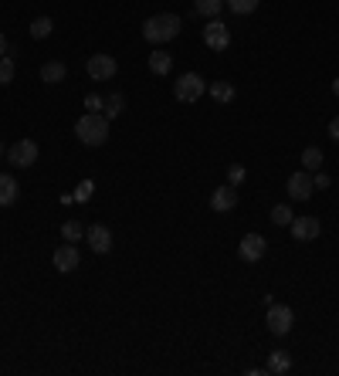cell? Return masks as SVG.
<instances>
[{"label": "cell", "instance_id": "cell-1", "mask_svg": "<svg viewBox=\"0 0 339 376\" xmlns=\"http://www.w3.org/2000/svg\"><path fill=\"white\" fill-rule=\"evenodd\" d=\"M180 17L176 14H153V17H146L143 21V38L150 41V45H163V41H173L176 34H180Z\"/></svg>", "mask_w": 339, "mask_h": 376}, {"label": "cell", "instance_id": "cell-2", "mask_svg": "<svg viewBox=\"0 0 339 376\" xmlns=\"http://www.w3.org/2000/svg\"><path fill=\"white\" fill-rule=\"evenodd\" d=\"M75 136H78V143H85V146H102V143L109 139V119L99 115V112H85V115L75 122Z\"/></svg>", "mask_w": 339, "mask_h": 376}, {"label": "cell", "instance_id": "cell-3", "mask_svg": "<svg viewBox=\"0 0 339 376\" xmlns=\"http://www.w3.org/2000/svg\"><path fill=\"white\" fill-rule=\"evenodd\" d=\"M204 92H207V85H204V78L194 75V71H187V75H180V78L173 82V95H176V102H197Z\"/></svg>", "mask_w": 339, "mask_h": 376}, {"label": "cell", "instance_id": "cell-4", "mask_svg": "<svg viewBox=\"0 0 339 376\" xmlns=\"http://www.w3.org/2000/svg\"><path fill=\"white\" fill-rule=\"evenodd\" d=\"M7 160L14 163V166H34L38 163V143L34 139H17L14 146H7Z\"/></svg>", "mask_w": 339, "mask_h": 376}, {"label": "cell", "instance_id": "cell-5", "mask_svg": "<svg viewBox=\"0 0 339 376\" xmlns=\"http://www.w3.org/2000/svg\"><path fill=\"white\" fill-rule=\"evenodd\" d=\"M85 71L92 82H109V78H115V58L113 54H92Z\"/></svg>", "mask_w": 339, "mask_h": 376}, {"label": "cell", "instance_id": "cell-6", "mask_svg": "<svg viewBox=\"0 0 339 376\" xmlns=\"http://www.w3.org/2000/svg\"><path fill=\"white\" fill-rule=\"evenodd\" d=\"M285 190H288V197L292 200H309L312 197V176H309V169H299V173H292L288 176V183H285Z\"/></svg>", "mask_w": 339, "mask_h": 376}, {"label": "cell", "instance_id": "cell-7", "mask_svg": "<svg viewBox=\"0 0 339 376\" xmlns=\"http://www.w3.org/2000/svg\"><path fill=\"white\" fill-rule=\"evenodd\" d=\"M265 251H268V241H265L261 234H248V237H241V244H237L241 261H261Z\"/></svg>", "mask_w": 339, "mask_h": 376}, {"label": "cell", "instance_id": "cell-8", "mask_svg": "<svg viewBox=\"0 0 339 376\" xmlns=\"http://www.w3.org/2000/svg\"><path fill=\"white\" fill-rule=\"evenodd\" d=\"M292 322H295V312L288 309V305H268V329L275 332V336H285V332H292Z\"/></svg>", "mask_w": 339, "mask_h": 376}, {"label": "cell", "instance_id": "cell-9", "mask_svg": "<svg viewBox=\"0 0 339 376\" xmlns=\"http://www.w3.org/2000/svg\"><path fill=\"white\" fill-rule=\"evenodd\" d=\"M85 241H89V248H92L95 255H109V248H113V231H109L106 224H92V227L85 231Z\"/></svg>", "mask_w": 339, "mask_h": 376}, {"label": "cell", "instance_id": "cell-10", "mask_svg": "<svg viewBox=\"0 0 339 376\" xmlns=\"http://www.w3.org/2000/svg\"><path fill=\"white\" fill-rule=\"evenodd\" d=\"M204 45H207L211 51H224L227 45H231V31H227V24L211 21V24L204 27Z\"/></svg>", "mask_w": 339, "mask_h": 376}, {"label": "cell", "instance_id": "cell-11", "mask_svg": "<svg viewBox=\"0 0 339 376\" xmlns=\"http://www.w3.org/2000/svg\"><path fill=\"white\" fill-rule=\"evenodd\" d=\"M288 227H292V237H295V241H316L319 231H323L319 217H295Z\"/></svg>", "mask_w": 339, "mask_h": 376}, {"label": "cell", "instance_id": "cell-12", "mask_svg": "<svg viewBox=\"0 0 339 376\" xmlns=\"http://www.w3.org/2000/svg\"><path fill=\"white\" fill-rule=\"evenodd\" d=\"M51 261H55V268L61 271V274H68V271L78 268L82 255H78V248H75V244H68V241H65V244L55 251V258H51Z\"/></svg>", "mask_w": 339, "mask_h": 376}, {"label": "cell", "instance_id": "cell-13", "mask_svg": "<svg viewBox=\"0 0 339 376\" xmlns=\"http://www.w3.org/2000/svg\"><path fill=\"white\" fill-rule=\"evenodd\" d=\"M211 207L218 211V214H227V211H234L237 207V187H218L214 193H211Z\"/></svg>", "mask_w": 339, "mask_h": 376}, {"label": "cell", "instance_id": "cell-14", "mask_svg": "<svg viewBox=\"0 0 339 376\" xmlns=\"http://www.w3.org/2000/svg\"><path fill=\"white\" fill-rule=\"evenodd\" d=\"M17 193H21L17 180L7 176V173H0V207H10V204L17 200Z\"/></svg>", "mask_w": 339, "mask_h": 376}, {"label": "cell", "instance_id": "cell-15", "mask_svg": "<svg viewBox=\"0 0 339 376\" xmlns=\"http://www.w3.org/2000/svg\"><path fill=\"white\" fill-rule=\"evenodd\" d=\"M65 75H68V68H65L61 61H45V64H41V82H45V85L65 82Z\"/></svg>", "mask_w": 339, "mask_h": 376}, {"label": "cell", "instance_id": "cell-16", "mask_svg": "<svg viewBox=\"0 0 339 376\" xmlns=\"http://www.w3.org/2000/svg\"><path fill=\"white\" fill-rule=\"evenodd\" d=\"M292 370V356L285 353V349H275L272 356H268V366H265V373H275V376H282Z\"/></svg>", "mask_w": 339, "mask_h": 376}, {"label": "cell", "instance_id": "cell-17", "mask_svg": "<svg viewBox=\"0 0 339 376\" xmlns=\"http://www.w3.org/2000/svg\"><path fill=\"white\" fill-rule=\"evenodd\" d=\"M61 237H65L68 244H78V241L85 237V227H82V220H65V224H61Z\"/></svg>", "mask_w": 339, "mask_h": 376}, {"label": "cell", "instance_id": "cell-18", "mask_svg": "<svg viewBox=\"0 0 339 376\" xmlns=\"http://www.w3.org/2000/svg\"><path fill=\"white\" fill-rule=\"evenodd\" d=\"M170 68H173V58H170L167 51L150 54V71H153V75H170Z\"/></svg>", "mask_w": 339, "mask_h": 376}, {"label": "cell", "instance_id": "cell-19", "mask_svg": "<svg viewBox=\"0 0 339 376\" xmlns=\"http://www.w3.org/2000/svg\"><path fill=\"white\" fill-rule=\"evenodd\" d=\"M207 92H211L218 102H224V106L227 102H234V85H231V82H211Z\"/></svg>", "mask_w": 339, "mask_h": 376}, {"label": "cell", "instance_id": "cell-20", "mask_svg": "<svg viewBox=\"0 0 339 376\" xmlns=\"http://www.w3.org/2000/svg\"><path fill=\"white\" fill-rule=\"evenodd\" d=\"M302 163H305L309 173H316V169L323 166V150H319V146H305V150H302Z\"/></svg>", "mask_w": 339, "mask_h": 376}, {"label": "cell", "instance_id": "cell-21", "mask_svg": "<svg viewBox=\"0 0 339 376\" xmlns=\"http://www.w3.org/2000/svg\"><path fill=\"white\" fill-rule=\"evenodd\" d=\"M51 27H55V24H51V17H34V21H31V38H34V41H41V38H48V34H51Z\"/></svg>", "mask_w": 339, "mask_h": 376}, {"label": "cell", "instance_id": "cell-22", "mask_svg": "<svg viewBox=\"0 0 339 376\" xmlns=\"http://www.w3.org/2000/svg\"><path fill=\"white\" fill-rule=\"evenodd\" d=\"M106 119H115V115H119V112H122V108H126V95H122V92H115V95H106Z\"/></svg>", "mask_w": 339, "mask_h": 376}, {"label": "cell", "instance_id": "cell-23", "mask_svg": "<svg viewBox=\"0 0 339 376\" xmlns=\"http://www.w3.org/2000/svg\"><path fill=\"white\" fill-rule=\"evenodd\" d=\"M194 7H197V14H204V17H218L221 7H224V0H194Z\"/></svg>", "mask_w": 339, "mask_h": 376}, {"label": "cell", "instance_id": "cell-24", "mask_svg": "<svg viewBox=\"0 0 339 376\" xmlns=\"http://www.w3.org/2000/svg\"><path fill=\"white\" fill-rule=\"evenodd\" d=\"M295 220V214H292V207H285V204H279V207H272V224L275 227H285V224H292Z\"/></svg>", "mask_w": 339, "mask_h": 376}, {"label": "cell", "instance_id": "cell-25", "mask_svg": "<svg viewBox=\"0 0 339 376\" xmlns=\"http://www.w3.org/2000/svg\"><path fill=\"white\" fill-rule=\"evenodd\" d=\"M92 193H95V183H92V180H82V183L75 187V193H71V197H75L78 204H85V200H92Z\"/></svg>", "mask_w": 339, "mask_h": 376}, {"label": "cell", "instance_id": "cell-26", "mask_svg": "<svg viewBox=\"0 0 339 376\" xmlns=\"http://www.w3.org/2000/svg\"><path fill=\"white\" fill-rule=\"evenodd\" d=\"M224 3L234 10V14H251V10H258L261 0H224Z\"/></svg>", "mask_w": 339, "mask_h": 376}, {"label": "cell", "instance_id": "cell-27", "mask_svg": "<svg viewBox=\"0 0 339 376\" xmlns=\"http://www.w3.org/2000/svg\"><path fill=\"white\" fill-rule=\"evenodd\" d=\"M14 71H17L14 61L10 58H0V85H10L14 82Z\"/></svg>", "mask_w": 339, "mask_h": 376}, {"label": "cell", "instance_id": "cell-28", "mask_svg": "<svg viewBox=\"0 0 339 376\" xmlns=\"http://www.w3.org/2000/svg\"><path fill=\"white\" fill-rule=\"evenodd\" d=\"M227 183H231V187H241V183H244V166H241V163H234V166L227 169Z\"/></svg>", "mask_w": 339, "mask_h": 376}, {"label": "cell", "instance_id": "cell-29", "mask_svg": "<svg viewBox=\"0 0 339 376\" xmlns=\"http://www.w3.org/2000/svg\"><path fill=\"white\" fill-rule=\"evenodd\" d=\"M106 106V99H102V95H95V92H89V95H85V108H89V112H95V108H102Z\"/></svg>", "mask_w": 339, "mask_h": 376}, {"label": "cell", "instance_id": "cell-30", "mask_svg": "<svg viewBox=\"0 0 339 376\" xmlns=\"http://www.w3.org/2000/svg\"><path fill=\"white\" fill-rule=\"evenodd\" d=\"M312 187H319V190H323V187H329V176L316 169V176H312Z\"/></svg>", "mask_w": 339, "mask_h": 376}, {"label": "cell", "instance_id": "cell-31", "mask_svg": "<svg viewBox=\"0 0 339 376\" xmlns=\"http://www.w3.org/2000/svg\"><path fill=\"white\" fill-rule=\"evenodd\" d=\"M329 136L339 143V115H333V122H329Z\"/></svg>", "mask_w": 339, "mask_h": 376}, {"label": "cell", "instance_id": "cell-32", "mask_svg": "<svg viewBox=\"0 0 339 376\" xmlns=\"http://www.w3.org/2000/svg\"><path fill=\"white\" fill-rule=\"evenodd\" d=\"M3 54H7V38L0 34V58H3Z\"/></svg>", "mask_w": 339, "mask_h": 376}, {"label": "cell", "instance_id": "cell-33", "mask_svg": "<svg viewBox=\"0 0 339 376\" xmlns=\"http://www.w3.org/2000/svg\"><path fill=\"white\" fill-rule=\"evenodd\" d=\"M333 95H339V78H336V82H333Z\"/></svg>", "mask_w": 339, "mask_h": 376}, {"label": "cell", "instance_id": "cell-34", "mask_svg": "<svg viewBox=\"0 0 339 376\" xmlns=\"http://www.w3.org/2000/svg\"><path fill=\"white\" fill-rule=\"evenodd\" d=\"M3 153H7V150H3V146H0V156H3Z\"/></svg>", "mask_w": 339, "mask_h": 376}]
</instances>
